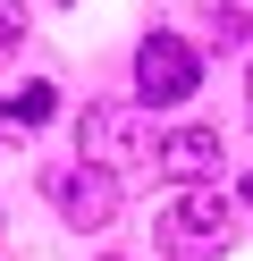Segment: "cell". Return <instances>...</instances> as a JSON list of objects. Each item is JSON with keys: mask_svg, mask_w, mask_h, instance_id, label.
<instances>
[{"mask_svg": "<svg viewBox=\"0 0 253 261\" xmlns=\"http://www.w3.org/2000/svg\"><path fill=\"white\" fill-rule=\"evenodd\" d=\"M152 244H160V261H219L236 244V202L219 194V177H194V186H177V202L152 219Z\"/></svg>", "mask_w": 253, "mask_h": 261, "instance_id": "obj_1", "label": "cell"}, {"mask_svg": "<svg viewBox=\"0 0 253 261\" xmlns=\"http://www.w3.org/2000/svg\"><path fill=\"white\" fill-rule=\"evenodd\" d=\"M152 101H93L76 126V160H101V169H144L152 160Z\"/></svg>", "mask_w": 253, "mask_h": 261, "instance_id": "obj_2", "label": "cell"}, {"mask_svg": "<svg viewBox=\"0 0 253 261\" xmlns=\"http://www.w3.org/2000/svg\"><path fill=\"white\" fill-rule=\"evenodd\" d=\"M42 194H51V211H59L76 236H93V227H110V219H118V169H101V160L42 169Z\"/></svg>", "mask_w": 253, "mask_h": 261, "instance_id": "obj_3", "label": "cell"}, {"mask_svg": "<svg viewBox=\"0 0 253 261\" xmlns=\"http://www.w3.org/2000/svg\"><path fill=\"white\" fill-rule=\"evenodd\" d=\"M202 85V59L186 51V34H144V51H135V101H194Z\"/></svg>", "mask_w": 253, "mask_h": 261, "instance_id": "obj_4", "label": "cell"}, {"mask_svg": "<svg viewBox=\"0 0 253 261\" xmlns=\"http://www.w3.org/2000/svg\"><path fill=\"white\" fill-rule=\"evenodd\" d=\"M152 160H160V177L194 186V177H219V169H228V143H219V126H169V135L152 143Z\"/></svg>", "mask_w": 253, "mask_h": 261, "instance_id": "obj_5", "label": "cell"}, {"mask_svg": "<svg viewBox=\"0 0 253 261\" xmlns=\"http://www.w3.org/2000/svg\"><path fill=\"white\" fill-rule=\"evenodd\" d=\"M51 110H59V85H17V93H0V118L9 126H51Z\"/></svg>", "mask_w": 253, "mask_h": 261, "instance_id": "obj_6", "label": "cell"}, {"mask_svg": "<svg viewBox=\"0 0 253 261\" xmlns=\"http://www.w3.org/2000/svg\"><path fill=\"white\" fill-rule=\"evenodd\" d=\"M211 42H219V51H245V42H253L245 9H219V17H211Z\"/></svg>", "mask_w": 253, "mask_h": 261, "instance_id": "obj_7", "label": "cell"}, {"mask_svg": "<svg viewBox=\"0 0 253 261\" xmlns=\"http://www.w3.org/2000/svg\"><path fill=\"white\" fill-rule=\"evenodd\" d=\"M17 42H26V9H17V0H0V59H9Z\"/></svg>", "mask_w": 253, "mask_h": 261, "instance_id": "obj_8", "label": "cell"}, {"mask_svg": "<svg viewBox=\"0 0 253 261\" xmlns=\"http://www.w3.org/2000/svg\"><path fill=\"white\" fill-rule=\"evenodd\" d=\"M236 194H245V211H253V169H245V186H236Z\"/></svg>", "mask_w": 253, "mask_h": 261, "instance_id": "obj_9", "label": "cell"}]
</instances>
